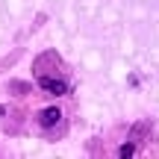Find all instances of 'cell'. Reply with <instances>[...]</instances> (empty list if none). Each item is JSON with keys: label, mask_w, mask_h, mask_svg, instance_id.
Here are the masks:
<instances>
[{"label": "cell", "mask_w": 159, "mask_h": 159, "mask_svg": "<svg viewBox=\"0 0 159 159\" xmlns=\"http://www.w3.org/2000/svg\"><path fill=\"white\" fill-rule=\"evenodd\" d=\"M41 85H44L50 94H62L65 91V83H59V80H41Z\"/></svg>", "instance_id": "6da1fadb"}, {"label": "cell", "mask_w": 159, "mask_h": 159, "mask_svg": "<svg viewBox=\"0 0 159 159\" xmlns=\"http://www.w3.org/2000/svg\"><path fill=\"white\" fill-rule=\"evenodd\" d=\"M56 121H59V109H44V112H41V124L44 127L56 124Z\"/></svg>", "instance_id": "7a4b0ae2"}]
</instances>
